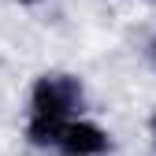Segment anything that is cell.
I'll return each mask as SVG.
<instances>
[{
    "instance_id": "1",
    "label": "cell",
    "mask_w": 156,
    "mask_h": 156,
    "mask_svg": "<svg viewBox=\"0 0 156 156\" xmlns=\"http://www.w3.org/2000/svg\"><path fill=\"white\" fill-rule=\"evenodd\" d=\"M82 97L74 78L67 74H41L34 82L30 93V123H26V138L34 145H56L60 130L71 123V108Z\"/></svg>"
},
{
    "instance_id": "2",
    "label": "cell",
    "mask_w": 156,
    "mask_h": 156,
    "mask_svg": "<svg viewBox=\"0 0 156 156\" xmlns=\"http://www.w3.org/2000/svg\"><path fill=\"white\" fill-rule=\"evenodd\" d=\"M56 149L63 156H104L112 149V138L104 126H97L89 119H71L56 138Z\"/></svg>"
},
{
    "instance_id": "3",
    "label": "cell",
    "mask_w": 156,
    "mask_h": 156,
    "mask_svg": "<svg viewBox=\"0 0 156 156\" xmlns=\"http://www.w3.org/2000/svg\"><path fill=\"white\" fill-rule=\"evenodd\" d=\"M149 126H152V141H156V115H152V119H149Z\"/></svg>"
},
{
    "instance_id": "4",
    "label": "cell",
    "mask_w": 156,
    "mask_h": 156,
    "mask_svg": "<svg viewBox=\"0 0 156 156\" xmlns=\"http://www.w3.org/2000/svg\"><path fill=\"white\" fill-rule=\"evenodd\" d=\"M19 4H37V0H19Z\"/></svg>"
},
{
    "instance_id": "5",
    "label": "cell",
    "mask_w": 156,
    "mask_h": 156,
    "mask_svg": "<svg viewBox=\"0 0 156 156\" xmlns=\"http://www.w3.org/2000/svg\"><path fill=\"white\" fill-rule=\"evenodd\" d=\"M152 56H156V41H152Z\"/></svg>"
}]
</instances>
